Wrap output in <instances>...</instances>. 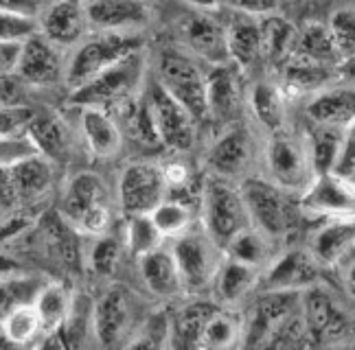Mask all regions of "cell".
Instances as JSON below:
<instances>
[{
  "instance_id": "cell-1",
  "label": "cell",
  "mask_w": 355,
  "mask_h": 350,
  "mask_svg": "<svg viewBox=\"0 0 355 350\" xmlns=\"http://www.w3.org/2000/svg\"><path fill=\"white\" fill-rule=\"evenodd\" d=\"M303 335L300 291H263L243 315V346H296Z\"/></svg>"
},
{
  "instance_id": "cell-2",
  "label": "cell",
  "mask_w": 355,
  "mask_h": 350,
  "mask_svg": "<svg viewBox=\"0 0 355 350\" xmlns=\"http://www.w3.org/2000/svg\"><path fill=\"white\" fill-rule=\"evenodd\" d=\"M141 48H143V37L136 33L94 31V35L90 37L86 35L81 39L73 48L71 57L66 59L64 84L73 92Z\"/></svg>"
},
{
  "instance_id": "cell-3",
  "label": "cell",
  "mask_w": 355,
  "mask_h": 350,
  "mask_svg": "<svg viewBox=\"0 0 355 350\" xmlns=\"http://www.w3.org/2000/svg\"><path fill=\"white\" fill-rule=\"evenodd\" d=\"M62 217L73 225V230L92 239L110 230V188L101 175L81 171L71 178L62 197Z\"/></svg>"
},
{
  "instance_id": "cell-4",
  "label": "cell",
  "mask_w": 355,
  "mask_h": 350,
  "mask_svg": "<svg viewBox=\"0 0 355 350\" xmlns=\"http://www.w3.org/2000/svg\"><path fill=\"white\" fill-rule=\"evenodd\" d=\"M145 82V55L143 48L103 71L88 84L71 92V103L77 107H101L116 110L139 97Z\"/></svg>"
},
{
  "instance_id": "cell-5",
  "label": "cell",
  "mask_w": 355,
  "mask_h": 350,
  "mask_svg": "<svg viewBox=\"0 0 355 350\" xmlns=\"http://www.w3.org/2000/svg\"><path fill=\"white\" fill-rule=\"evenodd\" d=\"M202 221L204 232L226 252L230 241L250 225L248 208L239 186L217 175L209 180L202 195Z\"/></svg>"
},
{
  "instance_id": "cell-6",
  "label": "cell",
  "mask_w": 355,
  "mask_h": 350,
  "mask_svg": "<svg viewBox=\"0 0 355 350\" xmlns=\"http://www.w3.org/2000/svg\"><path fill=\"white\" fill-rule=\"evenodd\" d=\"M171 254L180 269L187 293H202L213 287L217 269L222 267L226 252L207 232H184L175 239Z\"/></svg>"
},
{
  "instance_id": "cell-7",
  "label": "cell",
  "mask_w": 355,
  "mask_h": 350,
  "mask_svg": "<svg viewBox=\"0 0 355 350\" xmlns=\"http://www.w3.org/2000/svg\"><path fill=\"white\" fill-rule=\"evenodd\" d=\"M156 79L198 120L209 118L207 75L189 55L178 50H165L158 59Z\"/></svg>"
},
{
  "instance_id": "cell-8",
  "label": "cell",
  "mask_w": 355,
  "mask_h": 350,
  "mask_svg": "<svg viewBox=\"0 0 355 350\" xmlns=\"http://www.w3.org/2000/svg\"><path fill=\"white\" fill-rule=\"evenodd\" d=\"M245 208H248L250 223L261 230L270 241L281 239L292 228V206L288 191L277 182L248 178L239 186Z\"/></svg>"
},
{
  "instance_id": "cell-9",
  "label": "cell",
  "mask_w": 355,
  "mask_h": 350,
  "mask_svg": "<svg viewBox=\"0 0 355 350\" xmlns=\"http://www.w3.org/2000/svg\"><path fill=\"white\" fill-rule=\"evenodd\" d=\"M145 97L149 105H152L162 145L175 151H189L191 147L196 145L200 120L175 97H171V94L162 88L158 79H154V82L149 84Z\"/></svg>"
},
{
  "instance_id": "cell-10",
  "label": "cell",
  "mask_w": 355,
  "mask_h": 350,
  "mask_svg": "<svg viewBox=\"0 0 355 350\" xmlns=\"http://www.w3.org/2000/svg\"><path fill=\"white\" fill-rule=\"evenodd\" d=\"M268 169L272 182H277L285 191L303 193L307 184L313 180V167L307 142L298 140L285 131L272 133L268 145Z\"/></svg>"
},
{
  "instance_id": "cell-11",
  "label": "cell",
  "mask_w": 355,
  "mask_h": 350,
  "mask_svg": "<svg viewBox=\"0 0 355 350\" xmlns=\"http://www.w3.org/2000/svg\"><path fill=\"white\" fill-rule=\"evenodd\" d=\"M167 197L162 167L154 163H132L121 171L119 206L123 214H149Z\"/></svg>"
},
{
  "instance_id": "cell-12",
  "label": "cell",
  "mask_w": 355,
  "mask_h": 350,
  "mask_svg": "<svg viewBox=\"0 0 355 350\" xmlns=\"http://www.w3.org/2000/svg\"><path fill=\"white\" fill-rule=\"evenodd\" d=\"M298 206L305 212L327 219H353L355 217V184L338 173H320L300 195Z\"/></svg>"
},
{
  "instance_id": "cell-13",
  "label": "cell",
  "mask_w": 355,
  "mask_h": 350,
  "mask_svg": "<svg viewBox=\"0 0 355 350\" xmlns=\"http://www.w3.org/2000/svg\"><path fill=\"white\" fill-rule=\"evenodd\" d=\"M16 75L26 88H51L62 84L66 77L64 48L37 31L22 42Z\"/></svg>"
},
{
  "instance_id": "cell-14",
  "label": "cell",
  "mask_w": 355,
  "mask_h": 350,
  "mask_svg": "<svg viewBox=\"0 0 355 350\" xmlns=\"http://www.w3.org/2000/svg\"><path fill=\"white\" fill-rule=\"evenodd\" d=\"M92 31L139 33L147 29L154 9L145 0H84Z\"/></svg>"
},
{
  "instance_id": "cell-15",
  "label": "cell",
  "mask_w": 355,
  "mask_h": 350,
  "mask_svg": "<svg viewBox=\"0 0 355 350\" xmlns=\"http://www.w3.org/2000/svg\"><path fill=\"white\" fill-rule=\"evenodd\" d=\"M134 322L132 295L125 287H110L92 304V331L101 346H116L130 333Z\"/></svg>"
},
{
  "instance_id": "cell-16",
  "label": "cell",
  "mask_w": 355,
  "mask_h": 350,
  "mask_svg": "<svg viewBox=\"0 0 355 350\" xmlns=\"http://www.w3.org/2000/svg\"><path fill=\"white\" fill-rule=\"evenodd\" d=\"M37 29L60 48H75L90 31L84 0H55L37 16Z\"/></svg>"
},
{
  "instance_id": "cell-17",
  "label": "cell",
  "mask_w": 355,
  "mask_h": 350,
  "mask_svg": "<svg viewBox=\"0 0 355 350\" xmlns=\"http://www.w3.org/2000/svg\"><path fill=\"white\" fill-rule=\"evenodd\" d=\"M320 265L305 250H288L263 274V291H305L320 280Z\"/></svg>"
},
{
  "instance_id": "cell-18",
  "label": "cell",
  "mask_w": 355,
  "mask_h": 350,
  "mask_svg": "<svg viewBox=\"0 0 355 350\" xmlns=\"http://www.w3.org/2000/svg\"><path fill=\"white\" fill-rule=\"evenodd\" d=\"M180 33H182L187 48L193 53L196 57L209 62L213 66L230 64L226 29L211 16L191 13V16L182 20Z\"/></svg>"
},
{
  "instance_id": "cell-19",
  "label": "cell",
  "mask_w": 355,
  "mask_h": 350,
  "mask_svg": "<svg viewBox=\"0 0 355 350\" xmlns=\"http://www.w3.org/2000/svg\"><path fill=\"white\" fill-rule=\"evenodd\" d=\"M207 101L209 118H215L217 123H235L241 116V82L230 64L213 66V71L207 75Z\"/></svg>"
},
{
  "instance_id": "cell-20",
  "label": "cell",
  "mask_w": 355,
  "mask_h": 350,
  "mask_svg": "<svg viewBox=\"0 0 355 350\" xmlns=\"http://www.w3.org/2000/svg\"><path fill=\"white\" fill-rule=\"evenodd\" d=\"M305 112L313 125L347 129L355 123V86H327L313 92Z\"/></svg>"
},
{
  "instance_id": "cell-21",
  "label": "cell",
  "mask_w": 355,
  "mask_h": 350,
  "mask_svg": "<svg viewBox=\"0 0 355 350\" xmlns=\"http://www.w3.org/2000/svg\"><path fill=\"white\" fill-rule=\"evenodd\" d=\"M81 136L88 151L99 160H112L123 149V129L112 118V114L101 107H79Z\"/></svg>"
},
{
  "instance_id": "cell-22",
  "label": "cell",
  "mask_w": 355,
  "mask_h": 350,
  "mask_svg": "<svg viewBox=\"0 0 355 350\" xmlns=\"http://www.w3.org/2000/svg\"><path fill=\"white\" fill-rule=\"evenodd\" d=\"M252 160V140L243 127H233L222 133L209 151V169L217 178L235 180L245 173Z\"/></svg>"
},
{
  "instance_id": "cell-23",
  "label": "cell",
  "mask_w": 355,
  "mask_h": 350,
  "mask_svg": "<svg viewBox=\"0 0 355 350\" xmlns=\"http://www.w3.org/2000/svg\"><path fill=\"white\" fill-rule=\"evenodd\" d=\"M29 133L40 154L51 163H68L75 156V136L58 112H37L31 118Z\"/></svg>"
},
{
  "instance_id": "cell-24",
  "label": "cell",
  "mask_w": 355,
  "mask_h": 350,
  "mask_svg": "<svg viewBox=\"0 0 355 350\" xmlns=\"http://www.w3.org/2000/svg\"><path fill=\"white\" fill-rule=\"evenodd\" d=\"M141 263V278L147 291L158 300H173L178 298L184 287L180 278V269L173 259L171 250L158 248L139 259Z\"/></svg>"
},
{
  "instance_id": "cell-25",
  "label": "cell",
  "mask_w": 355,
  "mask_h": 350,
  "mask_svg": "<svg viewBox=\"0 0 355 350\" xmlns=\"http://www.w3.org/2000/svg\"><path fill=\"white\" fill-rule=\"evenodd\" d=\"M261 269L226 257L213 280V295L220 306H237L259 285Z\"/></svg>"
},
{
  "instance_id": "cell-26",
  "label": "cell",
  "mask_w": 355,
  "mask_h": 350,
  "mask_svg": "<svg viewBox=\"0 0 355 350\" xmlns=\"http://www.w3.org/2000/svg\"><path fill=\"white\" fill-rule=\"evenodd\" d=\"M355 246V217L353 219H329L313 234L309 254L320 267H331L343 261Z\"/></svg>"
},
{
  "instance_id": "cell-27",
  "label": "cell",
  "mask_w": 355,
  "mask_h": 350,
  "mask_svg": "<svg viewBox=\"0 0 355 350\" xmlns=\"http://www.w3.org/2000/svg\"><path fill=\"white\" fill-rule=\"evenodd\" d=\"M228 37V53L230 62L239 68L248 71L252 66L263 59V31H261V20L254 16H243L230 22L226 29Z\"/></svg>"
},
{
  "instance_id": "cell-28",
  "label": "cell",
  "mask_w": 355,
  "mask_h": 350,
  "mask_svg": "<svg viewBox=\"0 0 355 350\" xmlns=\"http://www.w3.org/2000/svg\"><path fill=\"white\" fill-rule=\"evenodd\" d=\"M11 178L20 206L35 204L37 199H42L51 191L53 180H55V163H51L44 156L29 158L24 163L11 167Z\"/></svg>"
},
{
  "instance_id": "cell-29",
  "label": "cell",
  "mask_w": 355,
  "mask_h": 350,
  "mask_svg": "<svg viewBox=\"0 0 355 350\" xmlns=\"http://www.w3.org/2000/svg\"><path fill=\"white\" fill-rule=\"evenodd\" d=\"M336 77H338V68H334V66L309 62L292 53V57L285 62L281 88L285 94H305V92L313 94L327 86H331Z\"/></svg>"
},
{
  "instance_id": "cell-30",
  "label": "cell",
  "mask_w": 355,
  "mask_h": 350,
  "mask_svg": "<svg viewBox=\"0 0 355 350\" xmlns=\"http://www.w3.org/2000/svg\"><path fill=\"white\" fill-rule=\"evenodd\" d=\"M217 306H220L217 302L196 300L175 308L171 313V346L200 348L204 326Z\"/></svg>"
},
{
  "instance_id": "cell-31",
  "label": "cell",
  "mask_w": 355,
  "mask_h": 350,
  "mask_svg": "<svg viewBox=\"0 0 355 350\" xmlns=\"http://www.w3.org/2000/svg\"><path fill=\"white\" fill-rule=\"evenodd\" d=\"M73 300H75V293L71 291V287L64 285L60 280H46L40 291L35 293L33 304L37 308L40 317H42V324H44V335L58 331L64 320L68 317L73 308Z\"/></svg>"
},
{
  "instance_id": "cell-32",
  "label": "cell",
  "mask_w": 355,
  "mask_h": 350,
  "mask_svg": "<svg viewBox=\"0 0 355 350\" xmlns=\"http://www.w3.org/2000/svg\"><path fill=\"white\" fill-rule=\"evenodd\" d=\"M294 55L322 64V66H334V68H338V66L343 64L329 26L320 22H307L303 29H300L296 37Z\"/></svg>"
},
{
  "instance_id": "cell-33",
  "label": "cell",
  "mask_w": 355,
  "mask_h": 350,
  "mask_svg": "<svg viewBox=\"0 0 355 350\" xmlns=\"http://www.w3.org/2000/svg\"><path fill=\"white\" fill-rule=\"evenodd\" d=\"M243 346V315L233 306H217L204 326L200 348H235Z\"/></svg>"
},
{
  "instance_id": "cell-34",
  "label": "cell",
  "mask_w": 355,
  "mask_h": 350,
  "mask_svg": "<svg viewBox=\"0 0 355 350\" xmlns=\"http://www.w3.org/2000/svg\"><path fill=\"white\" fill-rule=\"evenodd\" d=\"M3 331L11 346H40L44 338V324L33 302H24L13 306L11 311L0 320Z\"/></svg>"
},
{
  "instance_id": "cell-35",
  "label": "cell",
  "mask_w": 355,
  "mask_h": 350,
  "mask_svg": "<svg viewBox=\"0 0 355 350\" xmlns=\"http://www.w3.org/2000/svg\"><path fill=\"white\" fill-rule=\"evenodd\" d=\"M250 107L257 120L270 133L283 131L285 127V92L272 82H259L250 92Z\"/></svg>"
},
{
  "instance_id": "cell-36",
  "label": "cell",
  "mask_w": 355,
  "mask_h": 350,
  "mask_svg": "<svg viewBox=\"0 0 355 350\" xmlns=\"http://www.w3.org/2000/svg\"><path fill=\"white\" fill-rule=\"evenodd\" d=\"M343 136L345 129L340 127H329V125H313L309 131L307 149L311 158L313 173H331L336 169L340 147H343Z\"/></svg>"
},
{
  "instance_id": "cell-37",
  "label": "cell",
  "mask_w": 355,
  "mask_h": 350,
  "mask_svg": "<svg viewBox=\"0 0 355 350\" xmlns=\"http://www.w3.org/2000/svg\"><path fill=\"white\" fill-rule=\"evenodd\" d=\"M123 110H125V129L132 140H136L141 147H149V149L162 145L152 105H149L147 97L132 99L128 105H123Z\"/></svg>"
},
{
  "instance_id": "cell-38",
  "label": "cell",
  "mask_w": 355,
  "mask_h": 350,
  "mask_svg": "<svg viewBox=\"0 0 355 350\" xmlns=\"http://www.w3.org/2000/svg\"><path fill=\"white\" fill-rule=\"evenodd\" d=\"M261 31H263V57L272 62H283L292 57L298 33L288 20L277 16V13L263 16Z\"/></svg>"
},
{
  "instance_id": "cell-39",
  "label": "cell",
  "mask_w": 355,
  "mask_h": 350,
  "mask_svg": "<svg viewBox=\"0 0 355 350\" xmlns=\"http://www.w3.org/2000/svg\"><path fill=\"white\" fill-rule=\"evenodd\" d=\"M226 257L261 269L270 263V239L254 225H248L226 246Z\"/></svg>"
},
{
  "instance_id": "cell-40",
  "label": "cell",
  "mask_w": 355,
  "mask_h": 350,
  "mask_svg": "<svg viewBox=\"0 0 355 350\" xmlns=\"http://www.w3.org/2000/svg\"><path fill=\"white\" fill-rule=\"evenodd\" d=\"M162 232L156 228L152 214H128L125 223V250L134 259L162 248Z\"/></svg>"
},
{
  "instance_id": "cell-41",
  "label": "cell",
  "mask_w": 355,
  "mask_h": 350,
  "mask_svg": "<svg viewBox=\"0 0 355 350\" xmlns=\"http://www.w3.org/2000/svg\"><path fill=\"white\" fill-rule=\"evenodd\" d=\"M44 285V280L35 276H24L22 272L16 274H0V320H3L13 306L33 302L35 293Z\"/></svg>"
},
{
  "instance_id": "cell-42",
  "label": "cell",
  "mask_w": 355,
  "mask_h": 350,
  "mask_svg": "<svg viewBox=\"0 0 355 350\" xmlns=\"http://www.w3.org/2000/svg\"><path fill=\"white\" fill-rule=\"evenodd\" d=\"M156 223V228L162 232L165 239H178L184 232L191 230V223H193V212L180 199H171L165 197L160 204L149 212Z\"/></svg>"
},
{
  "instance_id": "cell-43",
  "label": "cell",
  "mask_w": 355,
  "mask_h": 350,
  "mask_svg": "<svg viewBox=\"0 0 355 350\" xmlns=\"http://www.w3.org/2000/svg\"><path fill=\"white\" fill-rule=\"evenodd\" d=\"M329 31L340 53V59L355 57V7H338L329 16Z\"/></svg>"
},
{
  "instance_id": "cell-44",
  "label": "cell",
  "mask_w": 355,
  "mask_h": 350,
  "mask_svg": "<svg viewBox=\"0 0 355 350\" xmlns=\"http://www.w3.org/2000/svg\"><path fill=\"white\" fill-rule=\"evenodd\" d=\"M121 254H123V248L119 243V239L110 237L107 232L99 234V237H94V246L88 252V265L97 276L107 278L116 272Z\"/></svg>"
},
{
  "instance_id": "cell-45",
  "label": "cell",
  "mask_w": 355,
  "mask_h": 350,
  "mask_svg": "<svg viewBox=\"0 0 355 350\" xmlns=\"http://www.w3.org/2000/svg\"><path fill=\"white\" fill-rule=\"evenodd\" d=\"M35 156H42V154H40L35 140L31 138L29 129L22 133H13V136L0 138V169H11Z\"/></svg>"
},
{
  "instance_id": "cell-46",
  "label": "cell",
  "mask_w": 355,
  "mask_h": 350,
  "mask_svg": "<svg viewBox=\"0 0 355 350\" xmlns=\"http://www.w3.org/2000/svg\"><path fill=\"white\" fill-rule=\"evenodd\" d=\"M128 346H171V315L154 313L143 322L134 340L125 342Z\"/></svg>"
},
{
  "instance_id": "cell-47",
  "label": "cell",
  "mask_w": 355,
  "mask_h": 350,
  "mask_svg": "<svg viewBox=\"0 0 355 350\" xmlns=\"http://www.w3.org/2000/svg\"><path fill=\"white\" fill-rule=\"evenodd\" d=\"M37 29V18L22 16V13H11V11H0V42H13L22 44L24 39L35 35Z\"/></svg>"
},
{
  "instance_id": "cell-48",
  "label": "cell",
  "mask_w": 355,
  "mask_h": 350,
  "mask_svg": "<svg viewBox=\"0 0 355 350\" xmlns=\"http://www.w3.org/2000/svg\"><path fill=\"white\" fill-rule=\"evenodd\" d=\"M35 110L26 103L20 105H0V138L22 133L29 129Z\"/></svg>"
},
{
  "instance_id": "cell-49",
  "label": "cell",
  "mask_w": 355,
  "mask_h": 350,
  "mask_svg": "<svg viewBox=\"0 0 355 350\" xmlns=\"http://www.w3.org/2000/svg\"><path fill=\"white\" fill-rule=\"evenodd\" d=\"M220 3L243 13V16H254V18L272 16L281 7V0H220Z\"/></svg>"
},
{
  "instance_id": "cell-50",
  "label": "cell",
  "mask_w": 355,
  "mask_h": 350,
  "mask_svg": "<svg viewBox=\"0 0 355 350\" xmlns=\"http://www.w3.org/2000/svg\"><path fill=\"white\" fill-rule=\"evenodd\" d=\"M353 171H355V123L345 129L343 147H340V156H338L334 173L349 178Z\"/></svg>"
},
{
  "instance_id": "cell-51",
  "label": "cell",
  "mask_w": 355,
  "mask_h": 350,
  "mask_svg": "<svg viewBox=\"0 0 355 350\" xmlns=\"http://www.w3.org/2000/svg\"><path fill=\"white\" fill-rule=\"evenodd\" d=\"M26 86L18 75L0 77V105H20L24 103Z\"/></svg>"
},
{
  "instance_id": "cell-52",
  "label": "cell",
  "mask_w": 355,
  "mask_h": 350,
  "mask_svg": "<svg viewBox=\"0 0 355 350\" xmlns=\"http://www.w3.org/2000/svg\"><path fill=\"white\" fill-rule=\"evenodd\" d=\"M162 175H165L167 191H169V188L180 191V188H184L189 184V180H191V171H189V167L182 163V160H173V163L162 165Z\"/></svg>"
},
{
  "instance_id": "cell-53",
  "label": "cell",
  "mask_w": 355,
  "mask_h": 350,
  "mask_svg": "<svg viewBox=\"0 0 355 350\" xmlns=\"http://www.w3.org/2000/svg\"><path fill=\"white\" fill-rule=\"evenodd\" d=\"M20 50H22V44L0 42V77L16 75L18 59H20Z\"/></svg>"
},
{
  "instance_id": "cell-54",
  "label": "cell",
  "mask_w": 355,
  "mask_h": 350,
  "mask_svg": "<svg viewBox=\"0 0 355 350\" xmlns=\"http://www.w3.org/2000/svg\"><path fill=\"white\" fill-rule=\"evenodd\" d=\"M42 9V0H0V11L22 13L29 18H37Z\"/></svg>"
},
{
  "instance_id": "cell-55",
  "label": "cell",
  "mask_w": 355,
  "mask_h": 350,
  "mask_svg": "<svg viewBox=\"0 0 355 350\" xmlns=\"http://www.w3.org/2000/svg\"><path fill=\"white\" fill-rule=\"evenodd\" d=\"M338 77L343 79L345 84H349V86H355V57H351V59H345L343 64L338 66Z\"/></svg>"
},
{
  "instance_id": "cell-56",
  "label": "cell",
  "mask_w": 355,
  "mask_h": 350,
  "mask_svg": "<svg viewBox=\"0 0 355 350\" xmlns=\"http://www.w3.org/2000/svg\"><path fill=\"white\" fill-rule=\"evenodd\" d=\"M347 285H349L351 293L355 295V263L349 267V274H347Z\"/></svg>"
},
{
  "instance_id": "cell-57",
  "label": "cell",
  "mask_w": 355,
  "mask_h": 350,
  "mask_svg": "<svg viewBox=\"0 0 355 350\" xmlns=\"http://www.w3.org/2000/svg\"><path fill=\"white\" fill-rule=\"evenodd\" d=\"M0 348H13V346H11V342L7 340L5 331H3V324H0Z\"/></svg>"
},
{
  "instance_id": "cell-58",
  "label": "cell",
  "mask_w": 355,
  "mask_h": 350,
  "mask_svg": "<svg viewBox=\"0 0 355 350\" xmlns=\"http://www.w3.org/2000/svg\"><path fill=\"white\" fill-rule=\"evenodd\" d=\"M53 239H55V241H60V243H64V241H62V237H58L55 232H53ZM60 252H73V248H71V246H60Z\"/></svg>"
},
{
  "instance_id": "cell-59",
  "label": "cell",
  "mask_w": 355,
  "mask_h": 350,
  "mask_svg": "<svg viewBox=\"0 0 355 350\" xmlns=\"http://www.w3.org/2000/svg\"><path fill=\"white\" fill-rule=\"evenodd\" d=\"M349 180H351V182H353V184H355V171H353V173H351V175H349Z\"/></svg>"
}]
</instances>
